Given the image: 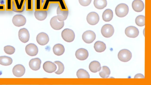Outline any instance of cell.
Segmentation results:
<instances>
[{
    "label": "cell",
    "instance_id": "obj_1",
    "mask_svg": "<svg viewBox=\"0 0 151 85\" xmlns=\"http://www.w3.org/2000/svg\"><path fill=\"white\" fill-rule=\"evenodd\" d=\"M115 12L116 14L118 17H124L126 16L128 13V6L125 4H120L116 7Z\"/></svg>",
    "mask_w": 151,
    "mask_h": 85
},
{
    "label": "cell",
    "instance_id": "obj_2",
    "mask_svg": "<svg viewBox=\"0 0 151 85\" xmlns=\"http://www.w3.org/2000/svg\"><path fill=\"white\" fill-rule=\"evenodd\" d=\"M61 36L63 39L68 42H71L74 40L75 34L73 31L71 29L66 28L62 32Z\"/></svg>",
    "mask_w": 151,
    "mask_h": 85
},
{
    "label": "cell",
    "instance_id": "obj_3",
    "mask_svg": "<svg viewBox=\"0 0 151 85\" xmlns=\"http://www.w3.org/2000/svg\"><path fill=\"white\" fill-rule=\"evenodd\" d=\"M118 57L119 59L121 61L127 62L131 59L132 54L129 50L123 49L119 51L118 54Z\"/></svg>",
    "mask_w": 151,
    "mask_h": 85
},
{
    "label": "cell",
    "instance_id": "obj_4",
    "mask_svg": "<svg viewBox=\"0 0 151 85\" xmlns=\"http://www.w3.org/2000/svg\"><path fill=\"white\" fill-rule=\"evenodd\" d=\"M101 32L102 35L106 38L111 37L114 34V29L111 24H106L102 27Z\"/></svg>",
    "mask_w": 151,
    "mask_h": 85
},
{
    "label": "cell",
    "instance_id": "obj_5",
    "mask_svg": "<svg viewBox=\"0 0 151 85\" xmlns=\"http://www.w3.org/2000/svg\"><path fill=\"white\" fill-rule=\"evenodd\" d=\"M96 35L93 31L91 30H87L83 34L82 38L83 41L87 43L92 42L95 39Z\"/></svg>",
    "mask_w": 151,
    "mask_h": 85
},
{
    "label": "cell",
    "instance_id": "obj_6",
    "mask_svg": "<svg viewBox=\"0 0 151 85\" xmlns=\"http://www.w3.org/2000/svg\"><path fill=\"white\" fill-rule=\"evenodd\" d=\"M12 22L15 26L19 27L24 25L26 22V19L23 15L17 14L13 17Z\"/></svg>",
    "mask_w": 151,
    "mask_h": 85
},
{
    "label": "cell",
    "instance_id": "obj_7",
    "mask_svg": "<svg viewBox=\"0 0 151 85\" xmlns=\"http://www.w3.org/2000/svg\"><path fill=\"white\" fill-rule=\"evenodd\" d=\"M86 20L88 24L95 25L98 23L99 20L98 14L95 12H91L87 15Z\"/></svg>",
    "mask_w": 151,
    "mask_h": 85
},
{
    "label": "cell",
    "instance_id": "obj_8",
    "mask_svg": "<svg viewBox=\"0 0 151 85\" xmlns=\"http://www.w3.org/2000/svg\"><path fill=\"white\" fill-rule=\"evenodd\" d=\"M51 27L54 30H58L61 29L64 26V21H60L58 19L57 16L53 17L50 22Z\"/></svg>",
    "mask_w": 151,
    "mask_h": 85
},
{
    "label": "cell",
    "instance_id": "obj_9",
    "mask_svg": "<svg viewBox=\"0 0 151 85\" xmlns=\"http://www.w3.org/2000/svg\"><path fill=\"white\" fill-rule=\"evenodd\" d=\"M126 35L130 38H135L139 35V32L138 29L134 26H129L127 27L125 30Z\"/></svg>",
    "mask_w": 151,
    "mask_h": 85
},
{
    "label": "cell",
    "instance_id": "obj_10",
    "mask_svg": "<svg viewBox=\"0 0 151 85\" xmlns=\"http://www.w3.org/2000/svg\"><path fill=\"white\" fill-rule=\"evenodd\" d=\"M18 36L20 40L23 43L27 42L29 40V34L28 30L25 28H22L19 30Z\"/></svg>",
    "mask_w": 151,
    "mask_h": 85
},
{
    "label": "cell",
    "instance_id": "obj_11",
    "mask_svg": "<svg viewBox=\"0 0 151 85\" xmlns=\"http://www.w3.org/2000/svg\"><path fill=\"white\" fill-rule=\"evenodd\" d=\"M37 43L40 45H44L47 44L49 41V37L45 33L42 32L39 33L36 37Z\"/></svg>",
    "mask_w": 151,
    "mask_h": 85
},
{
    "label": "cell",
    "instance_id": "obj_12",
    "mask_svg": "<svg viewBox=\"0 0 151 85\" xmlns=\"http://www.w3.org/2000/svg\"><path fill=\"white\" fill-rule=\"evenodd\" d=\"M26 53L30 56L36 55L38 52V48L37 46L33 43H29L25 47Z\"/></svg>",
    "mask_w": 151,
    "mask_h": 85
},
{
    "label": "cell",
    "instance_id": "obj_13",
    "mask_svg": "<svg viewBox=\"0 0 151 85\" xmlns=\"http://www.w3.org/2000/svg\"><path fill=\"white\" fill-rule=\"evenodd\" d=\"M25 71L24 67L21 64L15 65L12 69L13 74L17 77H20L23 76L25 73Z\"/></svg>",
    "mask_w": 151,
    "mask_h": 85
},
{
    "label": "cell",
    "instance_id": "obj_14",
    "mask_svg": "<svg viewBox=\"0 0 151 85\" xmlns=\"http://www.w3.org/2000/svg\"><path fill=\"white\" fill-rule=\"evenodd\" d=\"M75 55L78 59L80 60H84L88 58V53L86 49L81 48L76 50Z\"/></svg>",
    "mask_w": 151,
    "mask_h": 85
},
{
    "label": "cell",
    "instance_id": "obj_15",
    "mask_svg": "<svg viewBox=\"0 0 151 85\" xmlns=\"http://www.w3.org/2000/svg\"><path fill=\"white\" fill-rule=\"evenodd\" d=\"M43 67L44 71L48 73L55 71L57 69V66L54 63L50 61H47L44 63Z\"/></svg>",
    "mask_w": 151,
    "mask_h": 85
},
{
    "label": "cell",
    "instance_id": "obj_16",
    "mask_svg": "<svg viewBox=\"0 0 151 85\" xmlns=\"http://www.w3.org/2000/svg\"><path fill=\"white\" fill-rule=\"evenodd\" d=\"M57 18L60 21H63L66 20L68 16V11L67 10H62L59 6L57 10Z\"/></svg>",
    "mask_w": 151,
    "mask_h": 85
},
{
    "label": "cell",
    "instance_id": "obj_17",
    "mask_svg": "<svg viewBox=\"0 0 151 85\" xmlns=\"http://www.w3.org/2000/svg\"><path fill=\"white\" fill-rule=\"evenodd\" d=\"M41 63V60L38 58H35L31 59L29 62L30 68L32 70L37 71L40 67Z\"/></svg>",
    "mask_w": 151,
    "mask_h": 85
},
{
    "label": "cell",
    "instance_id": "obj_18",
    "mask_svg": "<svg viewBox=\"0 0 151 85\" xmlns=\"http://www.w3.org/2000/svg\"><path fill=\"white\" fill-rule=\"evenodd\" d=\"M132 6L135 11L140 12L144 9V4L143 2L141 0H134L132 2Z\"/></svg>",
    "mask_w": 151,
    "mask_h": 85
},
{
    "label": "cell",
    "instance_id": "obj_19",
    "mask_svg": "<svg viewBox=\"0 0 151 85\" xmlns=\"http://www.w3.org/2000/svg\"><path fill=\"white\" fill-rule=\"evenodd\" d=\"M89 68L91 72L96 73L100 71L101 67L99 62L94 61L90 63L89 65Z\"/></svg>",
    "mask_w": 151,
    "mask_h": 85
},
{
    "label": "cell",
    "instance_id": "obj_20",
    "mask_svg": "<svg viewBox=\"0 0 151 85\" xmlns=\"http://www.w3.org/2000/svg\"><path fill=\"white\" fill-rule=\"evenodd\" d=\"M53 51L54 54L59 56L62 55L64 53L65 51V48L62 45L57 44L53 46Z\"/></svg>",
    "mask_w": 151,
    "mask_h": 85
},
{
    "label": "cell",
    "instance_id": "obj_21",
    "mask_svg": "<svg viewBox=\"0 0 151 85\" xmlns=\"http://www.w3.org/2000/svg\"><path fill=\"white\" fill-rule=\"evenodd\" d=\"M47 12L46 10H36L34 15L36 18L40 21L45 20L47 17Z\"/></svg>",
    "mask_w": 151,
    "mask_h": 85
},
{
    "label": "cell",
    "instance_id": "obj_22",
    "mask_svg": "<svg viewBox=\"0 0 151 85\" xmlns=\"http://www.w3.org/2000/svg\"><path fill=\"white\" fill-rule=\"evenodd\" d=\"M94 48L97 52L101 53L104 51L106 50V46L103 42L98 41L95 42Z\"/></svg>",
    "mask_w": 151,
    "mask_h": 85
},
{
    "label": "cell",
    "instance_id": "obj_23",
    "mask_svg": "<svg viewBox=\"0 0 151 85\" xmlns=\"http://www.w3.org/2000/svg\"><path fill=\"white\" fill-rule=\"evenodd\" d=\"M113 16V12L110 9H106L103 12L102 15L103 20L105 22H109L112 19Z\"/></svg>",
    "mask_w": 151,
    "mask_h": 85
},
{
    "label": "cell",
    "instance_id": "obj_24",
    "mask_svg": "<svg viewBox=\"0 0 151 85\" xmlns=\"http://www.w3.org/2000/svg\"><path fill=\"white\" fill-rule=\"evenodd\" d=\"M93 4L96 8L101 9L106 6L107 2L106 0H94Z\"/></svg>",
    "mask_w": 151,
    "mask_h": 85
},
{
    "label": "cell",
    "instance_id": "obj_25",
    "mask_svg": "<svg viewBox=\"0 0 151 85\" xmlns=\"http://www.w3.org/2000/svg\"><path fill=\"white\" fill-rule=\"evenodd\" d=\"M12 59L9 57L6 56H0V64L3 66H9L12 64Z\"/></svg>",
    "mask_w": 151,
    "mask_h": 85
},
{
    "label": "cell",
    "instance_id": "obj_26",
    "mask_svg": "<svg viewBox=\"0 0 151 85\" xmlns=\"http://www.w3.org/2000/svg\"><path fill=\"white\" fill-rule=\"evenodd\" d=\"M99 73L101 77L107 78L109 77L110 74V70L107 66H103L102 67L101 70Z\"/></svg>",
    "mask_w": 151,
    "mask_h": 85
},
{
    "label": "cell",
    "instance_id": "obj_27",
    "mask_svg": "<svg viewBox=\"0 0 151 85\" xmlns=\"http://www.w3.org/2000/svg\"><path fill=\"white\" fill-rule=\"evenodd\" d=\"M76 75L78 78H90V75L88 72L83 69L78 70L77 72Z\"/></svg>",
    "mask_w": 151,
    "mask_h": 85
},
{
    "label": "cell",
    "instance_id": "obj_28",
    "mask_svg": "<svg viewBox=\"0 0 151 85\" xmlns=\"http://www.w3.org/2000/svg\"><path fill=\"white\" fill-rule=\"evenodd\" d=\"M135 22L138 26L141 27L145 25V16L142 15L137 16L135 19Z\"/></svg>",
    "mask_w": 151,
    "mask_h": 85
},
{
    "label": "cell",
    "instance_id": "obj_29",
    "mask_svg": "<svg viewBox=\"0 0 151 85\" xmlns=\"http://www.w3.org/2000/svg\"><path fill=\"white\" fill-rule=\"evenodd\" d=\"M54 63L58 65V70L55 73L58 74H60L62 73L64 70V66L63 64L58 61H55Z\"/></svg>",
    "mask_w": 151,
    "mask_h": 85
},
{
    "label": "cell",
    "instance_id": "obj_30",
    "mask_svg": "<svg viewBox=\"0 0 151 85\" xmlns=\"http://www.w3.org/2000/svg\"><path fill=\"white\" fill-rule=\"evenodd\" d=\"M4 50L5 52L8 54L12 55L15 51V49L13 46L10 45H7L4 47Z\"/></svg>",
    "mask_w": 151,
    "mask_h": 85
},
{
    "label": "cell",
    "instance_id": "obj_31",
    "mask_svg": "<svg viewBox=\"0 0 151 85\" xmlns=\"http://www.w3.org/2000/svg\"><path fill=\"white\" fill-rule=\"evenodd\" d=\"M80 4L83 6H87L91 3V0H78Z\"/></svg>",
    "mask_w": 151,
    "mask_h": 85
},
{
    "label": "cell",
    "instance_id": "obj_32",
    "mask_svg": "<svg viewBox=\"0 0 151 85\" xmlns=\"http://www.w3.org/2000/svg\"><path fill=\"white\" fill-rule=\"evenodd\" d=\"M144 78V76L141 73H138L136 75L134 78Z\"/></svg>",
    "mask_w": 151,
    "mask_h": 85
}]
</instances>
